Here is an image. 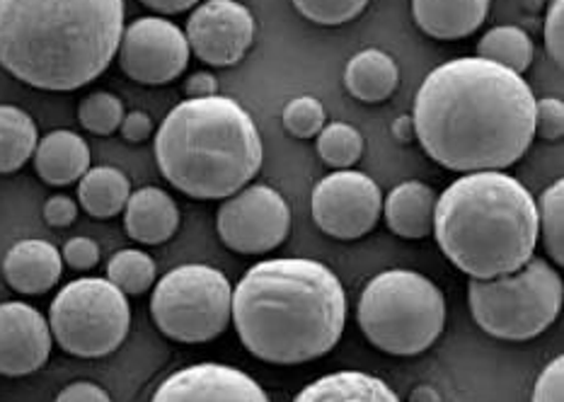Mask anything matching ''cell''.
Returning a JSON list of instances; mask_svg holds the SVG:
<instances>
[{"label": "cell", "instance_id": "cell-1", "mask_svg": "<svg viewBox=\"0 0 564 402\" xmlns=\"http://www.w3.org/2000/svg\"><path fill=\"white\" fill-rule=\"evenodd\" d=\"M535 95L523 76L480 56L429 70L414 97V139L453 173L507 170L535 139Z\"/></svg>", "mask_w": 564, "mask_h": 402}, {"label": "cell", "instance_id": "cell-2", "mask_svg": "<svg viewBox=\"0 0 564 402\" xmlns=\"http://www.w3.org/2000/svg\"><path fill=\"white\" fill-rule=\"evenodd\" d=\"M230 323L252 357L299 367L337 347L347 325V294L323 262L264 260L232 289Z\"/></svg>", "mask_w": 564, "mask_h": 402}, {"label": "cell", "instance_id": "cell-3", "mask_svg": "<svg viewBox=\"0 0 564 402\" xmlns=\"http://www.w3.org/2000/svg\"><path fill=\"white\" fill-rule=\"evenodd\" d=\"M124 15V0H0V66L36 90H78L115 61Z\"/></svg>", "mask_w": 564, "mask_h": 402}, {"label": "cell", "instance_id": "cell-4", "mask_svg": "<svg viewBox=\"0 0 564 402\" xmlns=\"http://www.w3.org/2000/svg\"><path fill=\"white\" fill-rule=\"evenodd\" d=\"M432 233L470 279L511 274L535 254V199L505 170L465 173L436 199Z\"/></svg>", "mask_w": 564, "mask_h": 402}, {"label": "cell", "instance_id": "cell-5", "mask_svg": "<svg viewBox=\"0 0 564 402\" xmlns=\"http://www.w3.org/2000/svg\"><path fill=\"white\" fill-rule=\"evenodd\" d=\"M155 163L192 199H228L248 187L264 161L262 137L240 102L226 95L182 100L155 131Z\"/></svg>", "mask_w": 564, "mask_h": 402}, {"label": "cell", "instance_id": "cell-6", "mask_svg": "<svg viewBox=\"0 0 564 402\" xmlns=\"http://www.w3.org/2000/svg\"><path fill=\"white\" fill-rule=\"evenodd\" d=\"M357 318L364 337L390 357H416L446 327V298L420 272L388 270L361 291Z\"/></svg>", "mask_w": 564, "mask_h": 402}, {"label": "cell", "instance_id": "cell-7", "mask_svg": "<svg viewBox=\"0 0 564 402\" xmlns=\"http://www.w3.org/2000/svg\"><path fill=\"white\" fill-rule=\"evenodd\" d=\"M564 301L562 276L545 258H533L517 272L470 279L468 306L473 320L489 337L529 343L557 320Z\"/></svg>", "mask_w": 564, "mask_h": 402}, {"label": "cell", "instance_id": "cell-8", "mask_svg": "<svg viewBox=\"0 0 564 402\" xmlns=\"http://www.w3.org/2000/svg\"><path fill=\"white\" fill-rule=\"evenodd\" d=\"M129 298L102 276H83L58 291L48 308L54 343L70 357L102 359L129 335Z\"/></svg>", "mask_w": 564, "mask_h": 402}, {"label": "cell", "instance_id": "cell-9", "mask_svg": "<svg viewBox=\"0 0 564 402\" xmlns=\"http://www.w3.org/2000/svg\"><path fill=\"white\" fill-rule=\"evenodd\" d=\"M232 286L208 264H182L158 279L151 318L167 339L182 345L212 343L230 325Z\"/></svg>", "mask_w": 564, "mask_h": 402}, {"label": "cell", "instance_id": "cell-10", "mask_svg": "<svg viewBox=\"0 0 564 402\" xmlns=\"http://www.w3.org/2000/svg\"><path fill=\"white\" fill-rule=\"evenodd\" d=\"M216 230L220 242L232 252L267 254L286 240L291 209L276 189L248 185L220 204Z\"/></svg>", "mask_w": 564, "mask_h": 402}, {"label": "cell", "instance_id": "cell-11", "mask_svg": "<svg viewBox=\"0 0 564 402\" xmlns=\"http://www.w3.org/2000/svg\"><path fill=\"white\" fill-rule=\"evenodd\" d=\"M313 221L335 240H359L380 221L383 194L376 182L359 170H335L323 177L311 194Z\"/></svg>", "mask_w": 564, "mask_h": 402}, {"label": "cell", "instance_id": "cell-12", "mask_svg": "<svg viewBox=\"0 0 564 402\" xmlns=\"http://www.w3.org/2000/svg\"><path fill=\"white\" fill-rule=\"evenodd\" d=\"M119 66L141 85H167L189 66L185 30L165 18H139L124 28L119 42Z\"/></svg>", "mask_w": 564, "mask_h": 402}, {"label": "cell", "instance_id": "cell-13", "mask_svg": "<svg viewBox=\"0 0 564 402\" xmlns=\"http://www.w3.org/2000/svg\"><path fill=\"white\" fill-rule=\"evenodd\" d=\"M189 52L206 66H236L254 40L252 12L238 0H206L187 20Z\"/></svg>", "mask_w": 564, "mask_h": 402}, {"label": "cell", "instance_id": "cell-14", "mask_svg": "<svg viewBox=\"0 0 564 402\" xmlns=\"http://www.w3.org/2000/svg\"><path fill=\"white\" fill-rule=\"evenodd\" d=\"M151 402H269L252 376L226 363H192L170 373Z\"/></svg>", "mask_w": 564, "mask_h": 402}, {"label": "cell", "instance_id": "cell-15", "mask_svg": "<svg viewBox=\"0 0 564 402\" xmlns=\"http://www.w3.org/2000/svg\"><path fill=\"white\" fill-rule=\"evenodd\" d=\"M48 320L30 303H0V376L22 379L40 371L52 357Z\"/></svg>", "mask_w": 564, "mask_h": 402}, {"label": "cell", "instance_id": "cell-16", "mask_svg": "<svg viewBox=\"0 0 564 402\" xmlns=\"http://www.w3.org/2000/svg\"><path fill=\"white\" fill-rule=\"evenodd\" d=\"M61 274H64V260L58 248L46 240H20L3 260L8 286L22 296L46 294L58 284Z\"/></svg>", "mask_w": 564, "mask_h": 402}, {"label": "cell", "instance_id": "cell-17", "mask_svg": "<svg viewBox=\"0 0 564 402\" xmlns=\"http://www.w3.org/2000/svg\"><path fill=\"white\" fill-rule=\"evenodd\" d=\"M489 0H412V18L426 36L441 42L465 40L482 28Z\"/></svg>", "mask_w": 564, "mask_h": 402}, {"label": "cell", "instance_id": "cell-18", "mask_svg": "<svg viewBox=\"0 0 564 402\" xmlns=\"http://www.w3.org/2000/svg\"><path fill=\"white\" fill-rule=\"evenodd\" d=\"M124 228L141 246H163L177 233L180 209L167 192L143 187L131 192L124 206Z\"/></svg>", "mask_w": 564, "mask_h": 402}, {"label": "cell", "instance_id": "cell-19", "mask_svg": "<svg viewBox=\"0 0 564 402\" xmlns=\"http://www.w3.org/2000/svg\"><path fill=\"white\" fill-rule=\"evenodd\" d=\"M436 192L420 180H408L392 187L383 199V218L390 233L404 240H424L434 230Z\"/></svg>", "mask_w": 564, "mask_h": 402}, {"label": "cell", "instance_id": "cell-20", "mask_svg": "<svg viewBox=\"0 0 564 402\" xmlns=\"http://www.w3.org/2000/svg\"><path fill=\"white\" fill-rule=\"evenodd\" d=\"M34 170L46 185L66 187L90 170V145L76 131L56 129L34 149Z\"/></svg>", "mask_w": 564, "mask_h": 402}, {"label": "cell", "instance_id": "cell-21", "mask_svg": "<svg viewBox=\"0 0 564 402\" xmlns=\"http://www.w3.org/2000/svg\"><path fill=\"white\" fill-rule=\"evenodd\" d=\"M400 68L395 58L380 48H364L354 54L345 68V88L354 100L366 105L386 102L398 90Z\"/></svg>", "mask_w": 564, "mask_h": 402}, {"label": "cell", "instance_id": "cell-22", "mask_svg": "<svg viewBox=\"0 0 564 402\" xmlns=\"http://www.w3.org/2000/svg\"><path fill=\"white\" fill-rule=\"evenodd\" d=\"M293 402H402L395 391L366 371H335L308 383Z\"/></svg>", "mask_w": 564, "mask_h": 402}, {"label": "cell", "instance_id": "cell-23", "mask_svg": "<svg viewBox=\"0 0 564 402\" xmlns=\"http://www.w3.org/2000/svg\"><path fill=\"white\" fill-rule=\"evenodd\" d=\"M131 197V182L117 167L97 165L78 180V202L93 218H115Z\"/></svg>", "mask_w": 564, "mask_h": 402}, {"label": "cell", "instance_id": "cell-24", "mask_svg": "<svg viewBox=\"0 0 564 402\" xmlns=\"http://www.w3.org/2000/svg\"><path fill=\"white\" fill-rule=\"evenodd\" d=\"M40 133L34 119L20 107L0 105V175L18 173L34 155Z\"/></svg>", "mask_w": 564, "mask_h": 402}, {"label": "cell", "instance_id": "cell-25", "mask_svg": "<svg viewBox=\"0 0 564 402\" xmlns=\"http://www.w3.org/2000/svg\"><path fill=\"white\" fill-rule=\"evenodd\" d=\"M533 54L535 48L531 34L521 28H513V24H499V28H492L485 32L480 44H477V56L495 61V64L519 73V76H523V73L531 68Z\"/></svg>", "mask_w": 564, "mask_h": 402}, {"label": "cell", "instance_id": "cell-26", "mask_svg": "<svg viewBox=\"0 0 564 402\" xmlns=\"http://www.w3.org/2000/svg\"><path fill=\"white\" fill-rule=\"evenodd\" d=\"M107 279L124 296H141L149 291L158 279L155 260L143 250H119L107 262Z\"/></svg>", "mask_w": 564, "mask_h": 402}, {"label": "cell", "instance_id": "cell-27", "mask_svg": "<svg viewBox=\"0 0 564 402\" xmlns=\"http://www.w3.org/2000/svg\"><path fill=\"white\" fill-rule=\"evenodd\" d=\"M538 209V240L557 267L564 264V180L550 185L541 199L535 202Z\"/></svg>", "mask_w": 564, "mask_h": 402}, {"label": "cell", "instance_id": "cell-28", "mask_svg": "<svg viewBox=\"0 0 564 402\" xmlns=\"http://www.w3.org/2000/svg\"><path fill=\"white\" fill-rule=\"evenodd\" d=\"M317 155L323 163L335 170H349L354 163H359L364 153V137L357 127L347 124V121H333L325 124L323 131L317 133Z\"/></svg>", "mask_w": 564, "mask_h": 402}, {"label": "cell", "instance_id": "cell-29", "mask_svg": "<svg viewBox=\"0 0 564 402\" xmlns=\"http://www.w3.org/2000/svg\"><path fill=\"white\" fill-rule=\"evenodd\" d=\"M121 119H124V102L105 90L90 93L78 107V121L95 137H109V133L119 131Z\"/></svg>", "mask_w": 564, "mask_h": 402}, {"label": "cell", "instance_id": "cell-30", "mask_svg": "<svg viewBox=\"0 0 564 402\" xmlns=\"http://www.w3.org/2000/svg\"><path fill=\"white\" fill-rule=\"evenodd\" d=\"M281 121H284V129L291 133V137L315 139L327 124V115H325L323 102L317 100V97L301 95V97H293V100L284 107Z\"/></svg>", "mask_w": 564, "mask_h": 402}, {"label": "cell", "instance_id": "cell-31", "mask_svg": "<svg viewBox=\"0 0 564 402\" xmlns=\"http://www.w3.org/2000/svg\"><path fill=\"white\" fill-rule=\"evenodd\" d=\"M293 6L305 20L323 24V28H339V24L357 20L369 0H293Z\"/></svg>", "mask_w": 564, "mask_h": 402}, {"label": "cell", "instance_id": "cell-32", "mask_svg": "<svg viewBox=\"0 0 564 402\" xmlns=\"http://www.w3.org/2000/svg\"><path fill=\"white\" fill-rule=\"evenodd\" d=\"M533 127L535 137H541L543 141H560L564 137V102L557 97L535 100Z\"/></svg>", "mask_w": 564, "mask_h": 402}, {"label": "cell", "instance_id": "cell-33", "mask_svg": "<svg viewBox=\"0 0 564 402\" xmlns=\"http://www.w3.org/2000/svg\"><path fill=\"white\" fill-rule=\"evenodd\" d=\"M545 52L555 61L557 66L564 64V0H553L547 8L545 24H543Z\"/></svg>", "mask_w": 564, "mask_h": 402}, {"label": "cell", "instance_id": "cell-34", "mask_svg": "<svg viewBox=\"0 0 564 402\" xmlns=\"http://www.w3.org/2000/svg\"><path fill=\"white\" fill-rule=\"evenodd\" d=\"M61 260H64L70 270L76 272H88L100 262V246L93 238H70L66 240L64 250H61Z\"/></svg>", "mask_w": 564, "mask_h": 402}, {"label": "cell", "instance_id": "cell-35", "mask_svg": "<svg viewBox=\"0 0 564 402\" xmlns=\"http://www.w3.org/2000/svg\"><path fill=\"white\" fill-rule=\"evenodd\" d=\"M533 402H564V357L550 361L543 373L538 376Z\"/></svg>", "mask_w": 564, "mask_h": 402}, {"label": "cell", "instance_id": "cell-36", "mask_svg": "<svg viewBox=\"0 0 564 402\" xmlns=\"http://www.w3.org/2000/svg\"><path fill=\"white\" fill-rule=\"evenodd\" d=\"M78 218V204L66 194H54L44 204V221L52 228H68Z\"/></svg>", "mask_w": 564, "mask_h": 402}, {"label": "cell", "instance_id": "cell-37", "mask_svg": "<svg viewBox=\"0 0 564 402\" xmlns=\"http://www.w3.org/2000/svg\"><path fill=\"white\" fill-rule=\"evenodd\" d=\"M119 131H121V137H124V141L143 143L153 137L155 124L149 115L141 112V109H133V112L124 115V119H121Z\"/></svg>", "mask_w": 564, "mask_h": 402}, {"label": "cell", "instance_id": "cell-38", "mask_svg": "<svg viewBox=\"0 0 564 402\" xmlns=\"http://www.w3.org/2000/svg\"><path fill=\"white\" fill-rule=\"evenodd\" d=\"M54 402H112V398H109L102 385L90 381H76L66 385Z\"/></svg>", "mask_w": 564, "mask_h": 402}, {"label": "cell", "instance_id": "cell-39", "mask_svg": "<svg viewBox=\"0 0 564 402\" xmlns=\"http://www.w3.org/2000/svg\"><path fill=\"white\" fill-rule=\"evenodd\" d=\"M185 93L187 100H202V97H214L218 95V80L214 73L208 70H196L194 76L185 83Z\"/></svg>", "mask_w": 564, "mask_h": 402}, {"label": "cell", "instance_id": "cell-40", "mask_svg": "<svg viewBox=\"0 0 564 402\" xmlns=\"http://www.w3.org/2000/svg\"><path fill=\"white\" fill-rule=\"evenodd\" d=\"M141 3L161 15H180V12L199 6V0H141Z\"/></svg>", "mask_w": 564, "mask_h": 402}, {"label": "cell", "instance_id": "cell-41", "mask_svg": "<svg viewBox=\"0 0 564 402\" xmlns=\"http://www.w3.org/2000/svg\"><path fill=\"white\" fill-rule=\"evenodd\" d=\"M392 137H395L400 143H412L414 141V121L410 115L398 117L392 121Z\"/></svg>", "mask_w": 564, "mask_h": 402}, {"label": "cell", "instance_id": "cell-42", "mask_svg": "<svg viewBox=\"0 0 564 402\" xmlns=\"http://www.w3.org/2000/svg\"><path fill=\"white\" fill-rule=\"evenodd\" d=\"M410 402H441V395L434 385H416L410 395Z\"/></svg>", "mask_w": 564, "mask_h": 402}]
</instances>
